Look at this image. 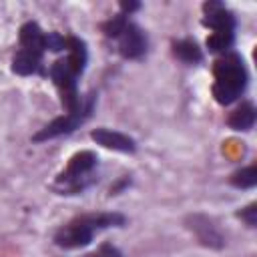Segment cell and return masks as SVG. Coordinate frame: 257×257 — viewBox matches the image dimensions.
<instances>
[{
    "label": "cell",
    "instance_id": "1",
    "mask_svg": "<svg viewBox=\"0 0 257 257\" xmlns=\"http://www.w3.org/2000/svg\"><path fill=\"white\" fill-rule=\"evenodd\" d=\"M126 223L124 215L120 213H90V215H82L74 221H70L68 225H64L62 229L56 231L54 235V243L62 249H76V247H84L92 241L94 233L100 229H108V227H122Z\"/></svg>",
    "mask_w": 257,
    "mask_h": 257
},
{
    "label": "cell",
    "instance_id": "2",
    "mask_svg": "<svg viewBox=\"0 0 257 257\" xmlns=\"http://www.w3.org/2000/svg\"><path fill=\"white\" fill-rule=\"evenodd\" d=\"M215 84H213V96L219 104H231L235 102L247 88V70L243 64V58L235 52L223 54L215 62Z\"/></svg>",
    "mask_w": 257,
    "mask_h": 257
},
{
    "label": "cell",
    "instance_id": "3",
    "mask_svg": "<svg viewBox=\"0 0 257 257\" xmlns=\"http://www.w3.org/2000/svg\"><path fill=\"white\" fill-rule=\"evenodd\" d=\"M98 165V159L92 151H80L76 155L70 157L66 169L58 175V185H62V195H70V193H78V191H84V187L88 185L86 175L92 173V169Z\"/></svg>",
    "mask_w": 257,
    "mask_h": 257
},
{
    "label": "cell",
    "instance_id": "4",
    "mask_svg": "<svg viewBox=\"0 0 257 257\" xmlns=\"http://www.w3.org/2000/svg\"><path fill=\"white\" fill-rule=\"evenodd\" d=\"M50 76H52L54 84H56L58 90H60V100H62L64 108H66L68 112L80 110L82 104H84V100L80 98L78 88H76V78H78V74L70 68V64L66 62V58L56 60V62L50 66Z\"/></svg>",
    "mask_w": 257,
    "mask_h": 257
},
{
    "label": "cell",
    "instance_id": "5",
    "mask_svg": "<svg viewBox=\"0 0 257 257\" xmlns=\"http://www.w3.org/2000/svg\"><path fill=\"white\" fill-rule=\"evenodd\" d=\"M92 104H94V96H88L82 104L80 110L76 112H66L64 116H58L54 118L52 122H48L40 133H36L32 139L36 143H42V141H48V139H54V137H60V135H68L72 131H76L92 112Z\"/></svg>",
    "mask_w": 257,
    "mask_h": 257
},
{
    "label": "cell",
    "instance_id": "6",
    "mask_svg": "<svg viewBox=\"0 0 257 257\" xmlns=\"http://www.w3.org/2000/svg\"><path fill=\"white\" fill-rule=\"evenodd\" d=\"M185 225H187V229H191L195 233V237L201 245L211 247V249H221L225 245V237L211 217L195 213L185 219Z\"/></svg>",
    "mask_w": 257,
    "mask_h": 257
},
{
    "label": "cell",
    "instance_id": "7",
    "mask_svg": "<svg viewBox=\"0 0 257 257\" xmlns=\"http://www.w3.org/2000/svg\"><path fill=\"white\" fill-rule=\"evenodd\" d=\"M116 40H118V52L124 58H131V60L143 58L145 52H147V48H149L147 34L135 22H131V20L122 28V32L116 36Z\"/></svg>",
    "mask_w": 257,
    "mask_h": 257
},
{
    "label": "cell",
    "instance_id": "8",
    "mask_svg": "<svg viewBox=\"0 0 257 257\" xmlns=\"http://www.w3.org/2000/svg\"><path fill=\"white\" fill-rule=\"evenodd\" d=\"M203 24L213 30V34H235V16L221 2H205Z\"/></svg>",
    "mask_w": 257,
    "mask_h": 257
},
{
    "label": "cell",
    "instance_id": "9",
    "mask_svg": "<svg viewBox=\"0 0 257 257\" xmlns=\"http://www.w3.org/2000/svg\"><path fill=\"white\" fill-rule=\"evenodd\" d=\"M90 139L104 147V149H112L118 153H135L137 151V143L135 139H131L128 135H122L118 131H110V128H94L90 133Z\"/></svg>",
    "mask_w": 257,
    "mask_h": 257
},
{
    "label": "cell",
    "instance_id": "10",
    "mask_svg": "<svg viewBox=\"0 0 257 257\" xmlns=\"http://www.w3.org/2000/svg\"><path fill=\"white\" fill-rule=\"evenodd\" d=\"M20 46L22 50L36 52L42 56V52L46 50V34L36 22H26L20 28Z\"/></svg>",
    "mask_w": 257,
    "mask_h": 257
},
{
    "label": "cell",
    "instance_id": "11",
    "mask_svg": "<svg viewBox=\"0 0 257 257\" xmlns=\"http://www.w3.org/2000/svg\"><path fill=\"white\" fill-rule=\"evenodd\" d=\"M12 70L16 74L28 76V74H40L42 72V56L28 50H18L12 58Z\"/></svg>",
    "mask_w": 257,
    "mask_h": 257
},
{
    "label": "cell",
    "instance_id": "12",
    "mask_svg": "<svg viewBox=\"0 0 257 257\" xmlns=\"http://www.w3.org/2000/svg\"><path fill=\"white\" fill-rule=\"evenodd\" d=\"M255 118H257V110L251 102H243L241 106H237L229 118H227V124L233 128V131H249L253 128L255 124Z\"/></svg>",
    "mask_w": 257,
    "mask_h": 257
},
{
    "label": "cell",
    "instance_id": "13",
    "mask_svg": "<svg viewBox=\"0 0 257 257\" xmlns=\"http://www.w3.org/2000/svg\"><path fill=\"white\" fill-rule=\"evenodd\" d=\"M64 50H68L66 62L70 64V68H72L76 74H80V72L84 70V66H86V58H88V54H86V44H84L80 38L68 36V38H66V48H64Z\"/></svg>",
    "mask_w": 257,
    "mask_h": 257
},
{
    "label": "cell",
    "instance_id": "14",
    "mask_svg": "<svg viewBox=\"0 0 257 257\" xmlns=\"http://www.w3.org/2000/svg\"><path fill=\"white\" fill-rule=\"evenodd\" d=\"M173 52L179 60H183L187 64H197L203 60V52H201L199 44L191 38H183V40L173 42Z\"/></svg>",
    "mask_w": 257,
    "mask_h": 257
},
{
    "label": "cell",
    "instance_id": "15",
    "mask_svg": "<svg viewBox=\"0 0 257 257\" xmlns=\"http://www.w3.org/2000/svg\"><path fill=\"white\" fill-rule=\"evenodd\" d=\"M229 181H231V185L237 187V189H253V187L257 185V167H255V165L243 167V169L235 171Z\"/></svg>",
    "mask_w": 257,
    "mask_h": 257
},
{
    "label": "cell",
    "instance_id": "16",
    "mask_svg": "<svg viewBox=\"0 0 257 257\" xmlns=\"http://www.w3.org/2000/svg\"><path fill=\"white\" fill-rule=\"evenodd\" d=\"M126 22H128V18H126L124 14H116V16H112L110 20H106V22L102 24V32H104V36H108V38H116V36L122 32V28L126 26Z\"/></svg>",
    "mask_w": 257,
    "mask_h": 257
},
{
    "label": "cell",
    "instance_id": "17",
    "mask_svg": "<svg viewBox=\"0 0 257 257\" xmlns=\"http://www.w3.org/2000/svg\"><path fill=\"white\" fill-rule=\"evenodd\" d=\"M66 48V38L60 36L58 32H48L46 34V50H52V52H60Z\"/></svg>",
    "mask_w": 257,
    "mask_h": 257
},
{
    "label": "cell",
    "instance_id": "18",
    "mask_svg": "<svg viewBox=\"0 0 257 257\" xmlns=\"http://www.w3.org/2000/svg\"><path fill=\"white\" fill-rule=\"evenodd\" d=\"M239 217H241L249 227H257V205H255V203L247 205L245 209L239 211Z\"/></svg>",
    "mask_w": 257,
    "mask_h": 257
},
{
    "label": "cell",
    "instance_id": "19",
    "mask_svg": "<svg viewBox=\"0 0 257 257\" xmlns=\"http://www.w3.org/2000/svg\"><path fill=\"white\" fill-rule=\"evenodd\" d=\"M88 257H122V253H120L116 247H112L110 243H104L98 251H94V253L88 255Z\"/></svg>",
    "mask_w": 257,
    "mask_h": 257
},
{
    "label": "cell",
    "instance_id": "20",
    "mask_svg": "<svg viewBox=\"0 0 257 257\" xmlns=\"http://www.w3.org/2000/svg\"><path fill=\"white\" fill-rule=\"evenodd\" d=\"M120 8H122V12H124V16H126V14L131 16V12H135V10H139V8H141V4H139V2H120Z\"/></svg>",
    "mask_w": 257,
    "mask_h": 257
}]
</instances>
